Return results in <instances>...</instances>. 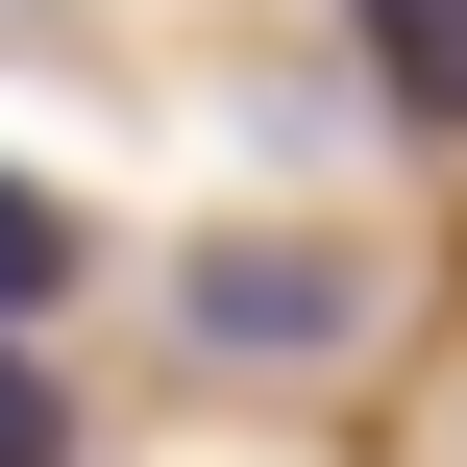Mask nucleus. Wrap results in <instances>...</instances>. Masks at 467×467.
I'll use <instances>...</instances> for the list:
<instances>
[{
    "label": "nucleus",
    "instance_id": "4",
    "mask_svg": "<svg viewBox=\"0 0 467 467\" xmlns=\"http://www.w3.org/2000/svg\"><path fill=\"white\" fill-rule=\"evenodd\" d=\"M0 467H74V394H49L25 345H0Z\"/></svg>",
    "mask_w": 467,
    "mask_h": 467
},
{
    "label": "nucleus",
    "instance_id": "1",
    "mask_svg": "<svg viewBox=\"0 0 467 467\" xmlns=\"http://www.w3.org/2000/svg\"><path fill=\"white\" fill-rule=\"evenodd\" d=\"M345 320H369V271H345L320 222H296V246H271V222H246V246H197V345H222V369H320Z\"/></svg>",
    "mask_w": 467,
    "mask_h": 467
},
{
    "label": "nucleus",
    "instance_id": "2",
    "mask_svg": "<svg viewBox=\"0 0 467 467\" xmlns=\"http://www.w3.org/2000/svg\"><path fill=\"white\" fill-rule=\"evenodd\" d=\"M369 25V99L394 123H467V0H345Z\"/></svg>",
    "mask_w": 467,
    "mask_h": 467
},
{
    "label": "nucleus",
    "instance_id": "3",
    "mask_svg": "<svg viewBox=\"0 0 467 467\" xmlns=\"http://www.w3.org/2000/svg\"><path fill=\"white\" fill-rule=\"evenodd\" d=\"M74 271H99V246H74V197H49V172H0V345H25Z\"/></svg>",
    "mask_w": 467,
    "mask_h": 467
}]
</instances>
